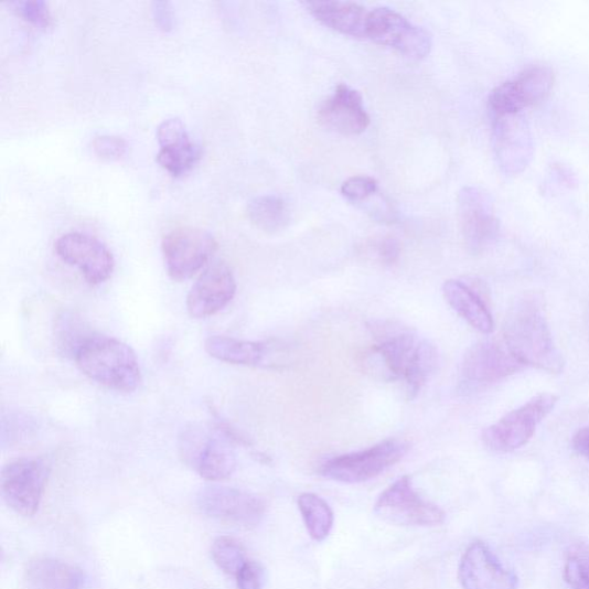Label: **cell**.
Masks as SVG:
<instances>
[{
  "label": "cell",
  "mask_w": 589,
  "mask_h": 589,
  "mask_svg": "<svg viewBox=\"0 0 589 589\" xmlns=\"http://www.w3.org/2000/svg\"><path fill=\"white\" fill-rule=\"evenodd\" d=\"M370 330L377 339L372 356L383 367L385 378L400 382L408 396L416 397L438 370L437 346L411 330L393 324L374 323Z\"/></svg>",
  "instance_id": "6da1fadb"
},
{
  "label": "cell",
  "mask_w": 589,
  "mask_h": 589,
  "mask_svg": "<svg viewBox=\"0 0 589 589\" xmlns=\"http://www.w3.org/2000/svg\"><path fill=\"white\" fill-rule=\"evenodd\" d=\"M502 339L524 366L550 374L564 372L566 362L554 342L542 294L526 292L512 304Z\"/></svg>",
  "instance_id": "7a4b0ae2"
},
{
  "label": "cell",
  "mask_w": 589,
  "mask_h": 589,
  "mask_svg": "<svg viewBox=\"0 0 589 589\" xmlns=\"http://www.w3.org/2000/svg\"><path fill=\"white\" fill-rule=\"evenodd\" d=\"M74 358L87 378L105 388L129 394L142 383L136 352L116 338L90 335L78 346Z\"/></svg>",
  "instance_id": "3957f363"
},
{
  "label": "cell",
  "mask_w": 589,
  "mask_h": 589,
  "mask_svg": "<svg viewBox=\"0 0 589 589\" xmlns=\"http://www.w3.org/2000/svg\"><path fill=\"white\" fill-rule=\"evenodd\" d=\"M234 445L217 425L208 428L193 424L186 426L179 437V452L183 463L208 481H222L234 473Z\"/></svg>",
  "instance_id": "277c9868"
},
{
  "label": "cell",
  "mask_w": 589,
  "mask_h": 589,
  "mask_svg": "<svg viewBox=\"0 0 589 589\" xmlns=\"http://www.w3.org/2000/svg\"><path fill=\"white\" fill-rule=\"evenodd\" d=\"M410 446L388 439L367 449L344 453L325 462L321 475L342 484H362L376 479L406 458Z\"/></svg>",
  "instance_id": "5b68a950"
},
{
  "label": "cell",
  "mask_w": 589,
  "mask_h": 589,
  "mask_svg": "<svg viewBox=\"0 0 589 589\" xmlns=\"http://www.w3.org/2000/svg\"><path fill=\"white\" fill-rule=\"evenodd\" d=\"M559 397L551 393L534 396L506 414L483 432L485 446L496 452H513L526 446L538 426L555 409Z\"/></svg>",
  "instance_id": "8992f818"
},
{
  "label": "cell",
  "mask_w": 589,
  "mask_h": 589,
  "mask_svg": "<svg viewBox=\"0 0 589 589\" xmlns=\"http://www.w3.org/2000/svg\"><path fill=\"white\" fill-rule=\"evenodd\" d=\"M373 512L382 521L398 526L433 527L446 520L441 507L416 492L409 475L397 479L384 491Z\"/></svg>",
  "instance_id": "52a82bcc"
},
{
  "label": "cell",
  "mask_w": 589,
  "mask_h": 589,
  "mask_svg": "<svg viewBox=\"0 0 589 589\" xmlns=\"http://www.w3.org/2000/svg\"><path fill=\"white\" fill-rule=\"evenodd\" d=\"M366 40L394 49L415 61L430 55L433 47L430 33L388 8L370 10Z\"/></svg>",
  "instance_id": "ba28073f"
},
{
  "label": "cell",
  "mask_w": 589,
  "mask_h": 589,
  "mask_svg": "<svg viewBox=\"0 0 589 589\" xmlns=\"http://www.w3.org/2000/svg\"><path fill=\"white\" fill-rule=\"evenodd\" d=\"M50 472V464L42 459H18L4 467L0 486L15 514L32 517L39 512Z\"/></svg>",
  "instance_id": "9c48e42d"
},
{
  "label": "cell",
  "mask_w": 589,
  "mask_h": 589,
  "mask_svg": "<svg viewBox=\"0 0 589 589\" xmlns=\"http://www.w3.org/2000/svg\"><path fill=\"white\" fill-rule=\"evenodd\" d=\"M555 84L554 71L543 64L531 65L496 87L489 98L491 117L523 114L543 101Z\"/></svg>",
  "instance_id": "30bf717a"
},
{
  "label": "cell",
  "mask_w": 589,
  "mask_h": 589,
  "mask_svg": "<svg viewBox=\"0 0 589 589\" xmlns=\"http://www.w3.org/2000/svg\"><path fill=\"white\" fill-rule=\"evenodd\" d=\"M163 255L170 278L182 282L203 269L218 244L208 232L183 227L169 233L163 239Z\"/></svg>",
  "instance_id": "8fae6325"
},
{
  "label": "cell",
  "mask_w": 589,
  "mask_h": 589,
  "mask_svg": "<svg viewBox=\"0 0 589 589\" xmlns=\"http://www.w3.org/2000/svg\"><path fill=\"white\" fill-rule=\"evenodd\" d=\"M524 367L503 339L479 341L469 347L463 357L461 384L467 388L490 385L513 376Z\"/></svg>",
  "instance_id": "7c38bea8"
},
{
  "label": "cell",
  "mask_w": 589,
  "mask_h": 589,
  "mask_svg": "<svg viewBox=\"0 0 589 589\" xmlns=\"http://www.w3.org/2000/svg\"><path fill=\"white\" fill-rule=\"evenodd\" d=\"M459 217L464 244L471 254H483L495 245L500 222L485 191L473 185L464 186L459 195Z\"/></svg>",
  "instance_id": "4fadbf2b"
},
{
  "label": "cell",
  "mask_w": 589,
  "mask_h": 589,
  "mask_svg": "<svg viewBox=\"0 0 589 589\" xmlns=\"http://www.w3.org/2000/svg\"><path fill=\"white\" fill-rule=\"evenodd\" d=\"M196 504L201 513L210 518L245 527L258 525L266 513V504L259 496L218 485L202 489Z\"/></svg>",
  "instance_id": "5bb4252c"
},
{
  "label": "cell",
  "mask_w": 589,
  "mask_h": 589,
  "mask_svg": "<svg viewBox=\"0 0 589 589\" xmlns=\"http://www.w3.org/2000/svg\"><path fill=\"white\" fill-rule=\"evenodd\" d=\"M58 257L79 271L92 286L109 280L115 271V257L100 240L92 235L71 232L55 244Z\"/></svg>",
  "instance_id": "9a60e30c"
},
{
  "label": "cell",
  "mask_w": 589,
  "mask_h": 589,
  "mask_svg": "<svg viewBox=\"0 0 589 589\" xmlns=\"http://www.w3.org/2000/svg\"><path fill=\"white\" fill-rule=\"evenodd\" d=\"M493 149L500 170L508 176L522 173L533 157V139L523 114L492 117Z\"/></svg>",
  "instance_id": "2e32d148"
},
{
  "label": "cell",
  "mask_w": 589,
  "mask_h": 589,
  "mask_svg": "<svg viewBox=\"0 0 589 589\" xmlns=\"http://www.w3.org/2000/svg\"><path fill=\"white\" fill-rule=\"evenodd\" d=\"M236 288L231 267L224 261L214 263L192 287L186 297V310L195 319L217 314L233 301Z\"/></svg>",
  "instance_id": "e0dca14e"
},
{
  "label": "cell",
  "mask_w": 589,
  "mask_h": 589,
  "mask_svg": "<svg viewBox=\"0 0 589 589\" xmlns=\"http://www.w3.org/2000/svg\"><path fill=\"white\" fill-rule=\"evenodd\" d=\"M459 578L464 589H518L520 582L483 542L468 547L461 559Z\"/></svg>",
  "instance_id": "ac0fdd59"
},
{
  "label": "cell",
  "mask_w": 589,
  "mask_h": 589,
  "mask_svg": "<svg viewBox=\"0 0 589 589\" xmlns=\"http://www.w3.org/2000/svg\"><path fill=\"white\" fill-rule=\"evenodd\" d=\"M321 125L342 136H360L371 122L362 95L346 85H339L333 95L320 106Z\"/></svg>",
  "instance_id": "d6986e66"
},
{
  "label": "cell",
  "mask_w": 589,
  "mask_h": 589,
  "mask_svg": "<svg viewBox=\"0 0 589 589\" xmlns=\"http://www.w3.org/2000/svg\"><path fill=\"white\" fill-rule=\"evenodd\" d=\"M447 303L481 334L493 333L495 324L486 300L484 283L479 280H448L442 287Z\"/></svg>",
  "instance_id": "ffe728a7"
},
{
  "label": "cell",
  "mask_w": 589,
  "mask_h": 589,
  "mask_svg": "<svg viewBox=\"0 0 589 589\" xmlns=\"http://www.w3.org/2000/svg\"><path fill=\"white\" fill-rule=\"evenodd\" d=\"M205 351L214 360L244 366H271L275 345L271 342H254L213 335L205 341Z\"/></svg>",
  "instance_id": "44dd1931"
},
{
  "label": "cell",
  "mask_w": 589,
  "mask_h": 589,
  "mask_svg": "<svg viewBox=\"0 0 589 589\" xmlns=\"http://www.w3.org/2000/svg\"><path fill=\"white\" fill-rule=\"evenodd\" d=\"M309 12L334 32L366 40L370 10L352 2H310Z\"/></svg>",
  "instance_id": "7402d4cb"
},
{
  "label": "cell",
  "mask_w": 589,
  "mask_h": 589,
  "mask_svg": "<svg viewBox=\"0 0 589 589\" xmlns=\"http://www.w3.org/2000/svg\"><path fill=\"white\" fill-rule=\"evenodd\" d=\"M26 580L34 589H82L85 576L67 561L53 557H38L25 570Z\"/></svg>",
  "instance_id": "603a6c76"
},
{
  "label": "cell",
  "mask_w": 589,
  "mask_h": 589,
  "mask_svg": "<svg viewBox=\"0 0 589 589\" xmlns=\"http://www.w3.org/2000/svg\"><path fill=\"white\" fill-rule=\"evenodd\" d=\"M248 217L258 229L275 234L288 226L290 212L287 203L280 196L263 195L249 203Z\"/></svg>",
  "instance_id": "cb8c5ba5"
},
{
  "label": "cell",
  "mask_w": 589,
  "mask_h": 589,
  "mask_svg": "<svg viewBox=\"0 0 589 589\" xmlns=\"http://www.w3.org/2000/svg\"><path fill=\"white\" fill-rule=\"evenodd\" d=\"M298 504L310 537L317 543L326 540L334 526V513L330 504L313 493L302 494Z\"/></svg>",
  "instance_id": "d4e9b609"
},
{
  "label": "cell",
  "mask_w": 589,
  "mask_h": 589,
  "mask_svg": "<svg viewBox=\"0 0 589 589\" xmlns=\"http://www.w3.org/2000/svg\"><path fill=\"white\" fill-rule=\"evenodd\" d=\"M202 157V148L191 137L160 147L157 162L173 176L189 173Z\"/></svg>",
  "instance_id": "484cf974"
},
{
  "label": "cell",
  "mask_w": 589,
  "mask_h": 589,
  "mask_svg": "<svg viewBox=\"0 0 589 589\" xmlns=\"http://www.w3.org/2000/svg\"><path fill=\"white\" fill-rule=\"evenodd\" d=\"M211 556L216 566L225 574L236 577L248 560L246 549L234 538L221 537L213 543Z\"/></svg>",
  "instance_id": "4316f807"
},
{
  "label": "cell",
  "mask_w": 589,
  "mask_h": 589,
  "mask_svg": "<svg viewBox=\"0 0 589 589\" xmlns=\"http://www.w3.org/2000/svg\"><path fill=\"white\" fill-rule=\"evenodd\" d=\"M10 7L19 17L39 29L47 30L53 23L50 8L43 0H19L10 3Z\"/></svg>",
  "instance_id": "83f0119b"
},
{
  "label": "cell",
  "mask_w": 589,
  "mask_h": 589,
  "mask_svg": "<svg viewBox=\"0 0 589 589\" xmlns=\"http://www.w3.org/2000/svg\"><path fill=\"white\" fill-rule=\"evenodd\" d=\"M378 182L367 175H357L347 179L341 186L342 195L351 202H364L378 192Z\"/></svg>",
  "instance_id": "f1b7e54d"
},
{
  "label": "cell",
  "mask_w": 589,
  "mask_h": 589,
  "mask_svg": "<svg viewBox=\"0 0 589 589\" xmlns=\"http://www.w3.org/2000/svg\"><path fill=\"white\" fill-rule=\"evenodd\" d=\"M565 578L571 589H589V558L571 554L565 567Z\"/></svg>",
  "instance_id": "f546056e"
},
{
  "label": "cell",
  "mask_w": 589,
  "mask_h": 589,
  "mask_svg": "<svg viewBox=\"0 0 589 589\" xmlns=\"http://www.w3.org/2000/svg\"><path fill=\"white\" fill-rule=\"evenodd\" d=\"M235 578L238 589H263L266 571L259 561L248 559Z\"/></svg>",
  "instance_id": "4dcf8cb0"
},
{
  "label": "cell",
  "mask_w": 589,
  "mask_h": 589,
  "mask_svg": "<svg viewBox=\"0 0 589 589\" xmlns=\"http://www.w3.org/2000/svg\"><path fill=\"white\" fill-rule=\"evenodd\" d=\"M93 149L96 156L105 160L120 159L127 151V143L122 138L100 136L95 138Z\"/></svg>",
  "instance_id": "1f68e13d"
},
{
  "label": "cell",
  "mask_w": 589,
  "mask_h": 589,
  "mask_svg": "<svg viewBox=\"0 0 589 589\" xmlns=\"http://www.w3.org/2000/svg\"><path fill=\"white\" fill-rule=\"evenodd\" d=\"M373 250L376 253L378 259L386 265H392L397 261L400 254L399 244L393 237L381 238L374 244Z\"/></svg>",
  "instance_id": "d6a6232c"
},
{
  "label": "cell",
  "mask_w": 589,
  "mask_h": 589,
  "mask_svg": "<svg viewBox=\"0 0 589 589\" xmlns=\"http://www.w3.org/2000/svg\"><path fill=\"white\" fill-rule=\"evenodd\" d=\"M152 15L160 30L170 32L175 25V13L169 2L152 3Z\"/></svg>",
  "instance_id": "836d02e7"
},
{
  "label": "cell",
  "mask_w": 589,
  "mask_h": 589,
  "mask_svg": "<svg viewBox=\"0 0 589 589\" xmlns=\"http://www.w3.org/2000/svg\"><path fill=\"white\" fill-rule=\"evenodd\" d=\"M572 446L589 462V426L580 428L572 439Z\"/></svg>",
  "instance_id": "e575fe53"
}]
</instances>
